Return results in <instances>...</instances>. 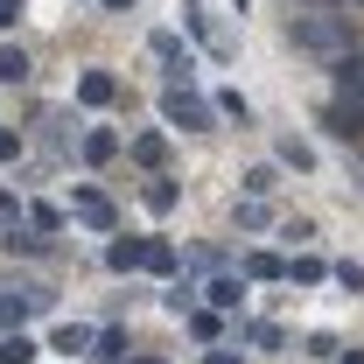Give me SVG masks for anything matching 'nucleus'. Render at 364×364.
<instances>
[{"label": "nucleus", "instance_id": "27", "mask_svg": "<svg viewBox=\"0 0 364 364\" xmlns=\"http://www.w3.org/2000/svg\"><path fill=\"white\" fill-rule=\"evenodd\" d=\"M343 364H364V350H343Z\"/></svg>", "mask_w": 364, "mask_h": 364}, {"label": "nucleus", "instance_id": "16", "mask_svg": "<svg viewBox=\"0 0 364 364\" xmlns=\"http://www.w3.org/2000/svg\"><path fill=\"white\" fill-rule=\"evenodd\" d=\"M91 358H98V364H119V358H127V336H119V329H105V336H98V350H91Z\"/></svg>", "mask_w": 364, "mask_h": 364}, {"label": "nucleus", "instance_id": "17", "mask_svg": "<svg viewBox=\"0 0 364 364\" xmlns=\"http://www.w3.org/2000/svg\"><path fill=\"white\" fill-rule=\"evenodd\" d=\"M238 182H245V196H273V168H245Z\"/></svg>", "mask_w": 364, "mask_h": 364}, {"label": "nucleus", "instance_id": "24", "mask_svg": "<svg viewBox=\"0 0 364 364\" xmlns=\"http://www.w3.org/2000/svg\"><path fill=\"white\" fill-rule=\"evenodd\" d=\"M14 14H21V0H0V28H7V21H14Z\"/></svg>", "mask_w": 364, "mask_h": 364}, {"label": "nucleus", "instance_id": "20", "mask_svg": "<svg viewBox=\"0 0 364 364\" xmlns=\"http://www.w3.org/2000/svg\"><path fill=\"white\" fill-rule=\"evenodd\" d=\"M91 343V329H77V322H63V329H56V350H85Z\"/></svg>", "mask_w": 364, "mask_h": 364}, {"label": "nucleus", "instance_id": "26", "mask_svg": "<svg viewBox=\"0 0 364 364\" xmlns=\"http://www.w3.org/2000/svg\"><path fill=\"white\" fill-rule=\"evenodd\" d=\"M0 218H14V196H7V189H0Z\"/></svg>", "mask_w": 364, "mask_h": 364}, {"label": "nucleus", "instance_id": "21", "mask_svg": "<svg viewBox=\"0 0 364 364\" xmlns=\"http://www.w3.org/2000/svg\"><path fill=\"white\" fill-rule=\"evenodd\" d=\"M0 245H14V252H43L49 238H36V231H7V238H0Z\"/></svg>", "mask_w": 364, "mask_h": 364}, {"label": "nucleus", "instance_id": "1", "mask_svg": "<svg viewBox=\"0 0 364 364\" xmlns=\"http://www.w3.org/2000/svg\"><path fill=\"white\" fill-rule=\"evenodd\" d=\"M287 43L309 56H343L350 49V21L343 14H287Z\"/></svg>", "mask_w": 364, "mask_h": 364}, {"label": "nucleus", "instance_id": "11", "mask_svg": "<svg viewBox=\"0 0 364 364\" xmlns=\"http://www.w3.org/2000/svg\"><path fill=\"white\" fill-rule=\"evenodd\" d=\"M0 364H36V343L14 329V336H0Z\"/></svg>", "mask_w": 364, "mask_h": 364}, {"label": "nucleus", "instance_id": "14", "mask_svg": "<svg viewBox=\"0 0 364 364\" xmlns=\"http://www.w3.org/2000/svg\"><path fill=\"white\" fill-rule=\"evenodd\" d=\"M203 294H210V309H238V294H245V287H238V280H225V273H218V280H210Z\"/></svg>", "mask_w": 364, "mask_h": 364}, {"label": "nucleus", "instance_id": "8", "mask_svg": "<svg viewBox=\"0 0 364 364\" xmlns=\"http://www.w3.org/2000/svg\"><path fill=\"white\" fill-rule=\"evenodd\" d=\"M140 267L147 273H176V245H168V238H140Z\"/></svg>", "mask_w": 364, "mask_h": 364}, {"label": "nucleus", "instance_id": "2", "mask_svg": "<svg viewBox=\"0 0 364 364\" xmlns=\"http://www.w3.org/2000/svg\"><path fill=\"white\" fill-rule=\"evenodd\" d=\"M161 119H168V127H182V134H210L218 105H210V98H196L189 85H168V91H161Z\"/></svg>", "mask_w": 364, "mask_h": 364}, {"label": "nucleus", "instance_id": "23", "mask_svg": "<svg viewBox=\"0 0 364 364\" xmlns=\"http://www.w3.org/2000/svg\"><path fill=\"white\" fill-rule=\"evenodd\" d=\"M14 154H21V140H14L7 127H0V161H14Z\"/></svg>", "mask_w": 364, "mask_h": 364}, {"label": "nucleus", "instance_id": "22", "mask_svg": "<svg viewBox=\"0 0 364 364\" xmlns=\"http://www.w3.org/2000/svg\"><path fill=\"white\" fill-rule=\"evenodd\" d=\"M218 112H225V119H238V127H245V119H252V112H245V98H238V91H225V98H218Z\"/></svg>", "mask_w": 364, "mask_h": 364}, {"label": "nucleus", "instance_id": "19", "mask_svg": "<svg viewBox=\"0 0 364 364\" xmlns=\"http://www.w3.org/2000/svg\"><path fill=\"white\" fill-rule=\"evenodd\" d=\"M147 210H176V182H147Z\"/></svg>", "mask_w": 364, "mask_h": 364}, {"label": "nucleus", "instance_id": "10", "mask_svg": "<svg viewBox=\"0 0 364 364\" xmlns=\"http://www.w3.org/2000/svg\"><path fill=\"white\" fill-rule=\"evenodd\" d=\"M134 161H140V168H161V161H168V140H161V134H140L134 140Z\"/></svg>", "mask_w": 364, "mask_h": 364}, {"label": "nucleus", "instance_id": "25", "mask_svg": "<svg viewBox=\"0 0 364 364\" xmlns=\"http://www.w3.org/2000/svg\"><path fill=\"white\" fill-rule=\"evenodd\" d=\"M203 364H238V350H210V358H203Z\"/></svg>", "mask_w": 364, "mask_h": 364}, {"label": "nucleus", "instance_id": "7", "mask_svg": "<svg viewBox=\"0 0 364 364\" xmlns=\"http://www.w3.org/2000/svg\"><path fill=\"white\" fill-rule=\"evenodd\" d=\"M77 98H85V105H112V98H119L112 70H85V77H77Z\"/></svg>", "mask_w": 364, "mask_h": 364}, {"label": "nucleus", "instance_id": "12", "mask_svg": "<svg viewBox=\"0 0 364 364\" xmlns=\"http://www.w3.org/2000/svg\"><path fill=\"white\" fill-rule=\"evenodd\" d=\"M112 154H119V134H105V127L85 134V161H112Z\"/></svg>", "mask_w": 364, "mask_h": 364}, {"label": "nucleus", "instance_id": "3", "mask_svg": "<svg viewBox=\"0 0 364 364\" xmlns=\"http://www.w3.org/2000/svg\"><path fill=\"white\" fill-rule=\"evenodd\" d=\"M182 21H189V36H196V43L210 49V56H231V36H225V28H218V21H210V14H203V7H189Z\"/></svg>", "mask_w": 364, "mask_h": 364}, {"label": "nucleus", "instance_id": "5", "mask_svg": "<svg viewBox=\"0 0 364 364\" xmlns=\"http://www.w3.org/2000/svg\"><path fill=\"white\" fill-rule=\"evenodd\" d=\"M329 70H336V91H343V98H358V105H364V56H350V49H343V56H336Z\"/></svg>", "mask_w": 364, "mask_h": 364}, {"label": "nucleus", "instance_id": "6", "mask_svg": "<svg viewBox=\"0 0 364 364\" xmlns=\"http://www.w3.org/2000/svg\"><path fill=\"white\" fill-rule=\"evenodd\" d=\"M70 210H77V218H85V225H98V231H112V203H105V196H98V189H77V196H70Z\"/></svg>", "mask_w": 364, "mask_h": 364}, {"label": "nucleus", "instance_id": "18", "mask_svg": "<svg viewBox=\"0 0 364 364\" xmlns=\"http://www.w3.org/2000/svg\"><path fill=\"white\" fill-rule=\"evenodd\" d=\"M245 273H252V280H280V259H273V252H252Z\"/></svg>", "mask_w": 364, "mask_h": 364}, {"label": "nucleus", "instance_id": "29", "mask_svg": "<svg viewBox=\"0 0 364 364\" xmlns=\"http://www.w3.org/2000/svg\"><path fill=\"white\" fill-rule=\"evenodd\" d=\"M105 7H134V0H105Z\"/></svg>", "mask_w": 364, "mask_h": 364}, {"label": "nucleus", "instance_id": "9", "mask_svg": "<svg viewBox=\"0 0 364 364\" xmlns=\"http://www.w3.org/2000/svg\"><path fill=\"white\" fill-rule=\"evenodd\" d=\"M105 267H112V273H134L140 267V238H112V245H105Z\"/></svg>", "mask_w": 364, "mask_h": 364}, {"label": "nucleus", "instance_id": "13", "mask_svg": "<svg viewBox=\"0 0 364 364\" xmlns=\"http://www.w3.org/2000/svg\"><path fill=\"white\" fill-rule=\"evenodd\" d=\"M280 161H287V168H316V147H309V140H280Z\"/></svg>", "mask_w": 364, "mask_h": 364}, {"label": "nucleus", "instance_id": "15", "mask_svg": "<svg viewBox=\"0 0 364 364\" xmlns=\"http://www.w3.org/2000/svg\"><path fill=\"white\" fill-rule=\"evenodd\" d=\"M28 77V56L21 49H0V85H21Z\"/></svg>", "mask_w": 364, "mask_h": 364}, {"label": "nucleus", "instance_id": "4", "mask_svg": "<svg viewBox=\"0 0 364 364\" xmlns=\"http://www.w3.org/2000/svg\"><path fill=\"white\" fill-rule=\"evenodd\" d=\"M322 127H329L336 140H364V105H329Z\"/></svg>", "mask_w": 364, "mask_h": 364}, {"label": "nucleus", "instance_id": "28", "mask_svg": "<svg viewBox=\"0 0 364 364\" xmlns=\"http://www.w3.org/2000/svg\"><path fill=\"white\" fill-rule=\"evenodd\" d=\"M127 364H161V358H127Z\"/></svg>", "mask_w": 364, "mask_h": 364}]
</instances>
